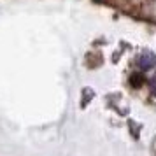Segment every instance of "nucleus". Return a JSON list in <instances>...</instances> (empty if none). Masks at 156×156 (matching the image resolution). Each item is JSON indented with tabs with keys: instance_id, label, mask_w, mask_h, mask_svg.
I'll list each match as a JSON object with an SVG mask.
<instances>
[{
	"instance_id": "1",
	"label": "nucleus",
	"mask_w": 156,
	"mask_h": 156,
	"mask_svg": "<svg viewBox=\"0 0 156 156\" xmlns=\"http://www.w3.org/2000/svg\"><path fill=\"white\" fill-rule=\"evenodd\" d=\"M130 83H132V84H133L135 88H139V86L142 84V77H140V74H135V76H132Z\"/></svg>"
}]
</instances>
